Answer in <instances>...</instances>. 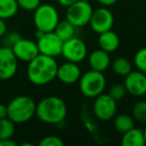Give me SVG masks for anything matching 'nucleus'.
<instances>
[{"instance_id":"nucleus-1","label":"nucleus","mask_w":146,"mask_h":146,"mask_svg":"<svg viewBox=\"0 0 146 146\" xmlns=\"http://www.w3.org/2000/svg\"><path fill=\"white\" fill-rule=\"evenodd\" d=\"M58 64L54 57L38 54L27 66V78L36 86L50 83L56 78Z\"/></svg>"},{"instance_id":"nucleus-2","label":"nucleus","mask_w":146,"mask_h":146,"mask_svg":"<svg viewBox=\"0 0 146 146\" xmlns=\"http://www.w3.org/2000/svg\"><path fill=\"white\" fill-rule=\"evenodd\" d=\"M35 115L43 123L59 124L67 115L66 103L58 96H47L36 104Z\"/></svg>"},{"instance_id":"nucleus-3","label":"nucleus","mask_w":146,"mask_h":146,"mask_svg":"<svg viewBox=\"0 0 146 146\" xmlns=\"http://www.w3.org/2000/svg\"><path fill=\"white\" fill-rule=\"evenodd\" d=\"M8 118L15 124H23L28 122L36 111V103L31 97L20 95L14 97L8 104Z\"/></svg>"},{"instance_id":"nucleus-4","label":"nucleus","mask_w":146,"mask_h":146,"mask_svg":"<svg viewBox=\"0 0 146 146\" xmlns=\"http://www.w3.org/2000/svg\"><path fill=\"white\" fill-rule=\"evenodd\" d=\"M80 92L87 98H95L103 93L106 87V78L103 72L96 70L86 71L79 79Z\"/></svg>"},{"instance_id":"nucleus-5","label":"nucleus","mask_w":146,"mask_h":146,"mask_svg":"<svg viewBox=\"0 0 146 146\" xmlns=\"http://www.w3.org/2000/svg\"><path fill=\"white\" fill-rule=\"evenodd\" d=\"M59 21V13L52 5L40 4L34 10L33 22L37 30L44 33L54 31Z\"/></svg>"},{"instance_id":"nucleus-6","label":"nucleus","mask_w":146,"mask_h":146,"mask_svg":"<svg viewBox=\"0 0 146 146\" xmlns=\"http://www.w3.org/2000/svg\"><path fill=\"white\" fill-rule=\"evenodd\" d=\"M94 9L91 4L85 0H78L67 7L66 19L70 21L76 28L89 24L92 12Z\"/></svg>"},{"instance_id":"nucleus-7","label":"nucleus","mask_w":146,"mask_h":146,"mask_svg":"<svg viewBox=\"0 0 146 146\" xmlns=\"http://www.w3.org/2000/svg\"><path fill=\"white\" fill-rule=\"evenodd\" d=\"M117 110V101L109 94L101 93L95 97L93 103V114L101 121L111 120L115 116Z\"/></svg>"},{"instance_id":"nucleus-8","label":"nucleus","mask_w":146,"mask_h":146,"mask_svg":"<svg viewBox=\"0 0 146 146\" xmlns=\"http://www.w3.org/2000/svg\"><path fill=\"white\" fill-rule=\"evenodd\" d=\"M67 61L82 62L87 56V46L82 39L74 36L63 42L62 54Z\"/></svg>"},{"instance_id":"nucleus-9","label":"nucleus","mask_w":146,"mask_h":146,"mask_svg":"<svg viewBox=\"0 0 146 146\" xmlns=\"http://www.w3.org/2000/svg\"><path fill=\"white\" fill-rule=\"evenodd\" d=\"M37 46L40 54L55 58L62 54L63 41L54 31H51L43 33L39 38H37Z\"/></svg>"},{"instance_id":"nucleus-10","label":"nucleus","mask_w":146,"mask_h":146,"mask_svg":"<svg viewBox=\"0 0 146 146\" xmlns=\"http://www.w3.org/2000/svg\"><path fill=\"white\" fill-rule=\"evenodd\" d=\"M18 59L9 47H0V80H9L16 74Z\"/></svg>"},{"instance_id":"nucleus-11","label":"nucleus","mask_w":146,"mask_h":146,"mask_svg":"<svg viewBox=\"0 0 146 146\" xmlns=\"http://www.w3.org/2000/svg\"><path fill=\"white\" fill-rule=\"evenodd\" d=\"M113 24L114 16L111 11L106 8V6L93 10L89 21V25L95 33L100 34L102 32L110 30Z\"/></svg>"},{"instance_id":"nucleus-12","label":"nucleus","mask_w":146,"mask_h":146,"mask_svg":"<svg viewBox=\"0 0 146 146\" xmlns=\"http://www.w3.org/2000/svg\"><path fill=\"white\" fill-rule=\"evenodd\" d=\"M124 86L126 91L136 97L146 94V74L139 70L131 71L125 76Z\"/></svg>"},{"instance_id":"nucleus-13","label":"nucleus","mask_w":146,"mask_h":146,"mask_svg":"<svg viewBox=\"0 0 146 146\" xmlns=\"http://www.w3.org/2000/svg\"><path fill=\"white\" fill-rule=\"evenodd\" d=\"M11 49L16 58L22 62L29 63L37 55L40 54L38 46H37V42H34L31 39L21 38Z\"/></svg>"},{"instance_id":"nucleus-14","label":"nucleus","mask_w":146,"mask_h":146,"mask_svg":"<svg viewBox=\"0 0 146 146\" xmlns=\"http://www.w3.org/2000/svg\"><path fill=\"white\" fill-rule=\"evenodd\" d=\"M81 69L78 66V63L66 61L61 65H58L56 77L63 84H74L79 81L81 77Z\"/></svg>"},{"instance_id":"nucleus-15","label":"nucleus","mask_w":146,"mask_h":146,"mask_svg":"<svg viewBox=\"0 0 146 146\" xmlns=\"http://www.w3.org/2000/svg\"><path fill=\"white\" fill-rule=\"evenodd\" d=\"M88 64L92 70L104 72L111 64L109 53L101 48L93 50L88 57Z\"/></svg>"},{"instance_id":"nucleus-16","label":"nucleus","mask_w":146,"mask_h":146,"mask_svg":"<svg viewBox=\"0 0 146 146\" xmlns=\"http://www.w3.org/2000/svg\"><path fill=\"white\" fill-rule=\"evenodd\" d=\"M98 44H99V48H101L102 50L111 53L117 50L120 44V40L118 35L110 29L105 32L100 33L98 37Z\"/></svg>"},{"instance_id":"nucleus-17","label":"nucleus","mask_w":146,"mask_h":146,"mask_svg":"<svg viewBox=\"0 0 146 146\" xmlns=\"http://www.w3.org/2000/svg\"><path fill=\"white\" fill-rule=\"evenodd\" d=\"M121 144L123 146H144L145 139H144L143 129L133 127L132 129L123 133Z\"/></svg>"},{"instance_id":"nucleus-18","label":"nucleus","mask_w":146,"mask_h":146,"mask_svg":"<svg viewBox=\"0 0 146 146\" xmlns=\"http://www.w3.org/2000/svg\"><path fill=\"white\" fill-rule=\"evenodd\" d=\"M54 32L57 34V36L64 42L68 39L75 36L76 27L66 19V20L59 21L56 28L54 29Z\"/></svg>"},{"instance_id":"nucleus-19","label":"nucleus","mask_w":146,"mask_h":146,"mask_svg":"<svg viewBox=\"0 0 146 146\" xmlns=\"http://www.w3.org/2000/svg\"><path fill=\"white\" fill-rule=\"evenodd\" d=\"M17 0H0V18L10 19L14 17L18 12Z\"/></svg>"},{"instance_id":"nucleus-20","label":"nucleus","mask_w":146,"mask_h":146,"mask_svg":"<svg viewBox=\"0 0 146 146\" xmlns=\"http://www.w3.org/2000/svg\"><path fill=\"white\" fill-rule=\"evenodd\" d=\"M114 127L119 133H125L128 130L135 127V119L127 114H119L114 118Z\"/></svg>"},{"instance_id":"nucleus-21","label":"nucleus","mask_w":146,"mask_h":146,"mask_svg":"<svg viewBox=\"0 0 146 146\" xmlns=\"http://www.w3.org/2000/svg\"><path fill=\"white\" fill-rule=\"evenodd\" d=\"M112 70L116 75L125 77L132 71V64L125 57H118L112 62Z\"/></svg>"},{"instance_id":"nucleus-22","label":"nucleus","mask_w":146,"mask_h":146,"mask_svg":"<svg viewBox=\"0 0 146 146\" xmlns=\"http://www.w3.org/2000/svg\"><path fill=\"white\" fill-rule=\"evenodd\" d=\"M15 132V123L8 117L0 119V139L12 138Z\"/></svg>"},{"instance_id":"nucleus-23","label":"nucleus","mask_w":146,"mask_h":146,"mask_svg":"<svg viewBox=\"0 0 146 146\" xmlns=\"http://www.w3.org/2000/svg\"><path fill=\"white\" fill-rule=\"evenodd\" d=\"M132 116L140 123H146V101H138L134 104Z\"/></svg>"},{"instance_id":"nucleus-24","label":"nucleus","mask_w":146,"mask_h":146,"mask_svg":"<svg viewBox=\"0 0 146 146\" xmlns=\"http://www.w3.org/2000/svg\"><path fill=\"white\" fill-rule=\"evenodd\" d=\"M133 62L137 70L146 74V47L141 48L135 53Z\"/></svg>"},{"instance_id":"nucleus-25","label":"nucleus","mask_w":146,"mask_h":146,"mask_svg":"<svg viewBox=\"0 0 146 146\" xmlns=\"http://www.w3.org/2000/svg\"><path fill=\"white\" fill-rule=\"evenodd\" d=\"M2 38H3V46L12 48V47L14 46L21 38H22V37H21V35L19 32L14 31V30H11V31H7Z\"/></svg>"},{"instance_id":"nucleus-26","label":"nucleus","mask_w":146,"mask_h":146,"mask_svg":"<svg viewBox=\"0 0 146 146\" xmlns=\"http://www.w3.org/2000/svg\"><path fill=\"white\" fill-rule=\"evenodd\" d=\"M126 93H127V91H126V88L124 86V84H115V85L110 87L109 93L108 94L113 99H115L116 101H119V100L123 99Z\"/></svg>"},{"instance_id":"nucleus-27","label":"nucleus","mask_w":146,"mask_h":146,"mask_svg":"<svg viewBox=\"0 0 146 146\" xmlns=\"http://www.w3.org/2000/svg\"><path fill=\"white\" fill-rule=\"evenodd\" d=\"M64 144L63 140L60 137L55 135H49L42 138L39 141V146H62Z\"/></svg>"},{"instance_id":"nucleus-28","label":"nucleus","mask_w":146,"mask_h":146,"mask_svg":"<svg viewBox=\"0 0 146 146\" xmlns=\"http://www.w3.org/2000/svg\"><path fill=\"white\" fill-rule=\"evenodd\" d=\"M19 8L25 11H34L41 4V0H17Z\"/></svg>"},{"instance_id":"nucleus-29","label":"nucleus","mask_w":146,"mask_h":146,"mask_svg":"<svg viewBox=\"0 0 146 146\" xmlns=\"http://www.w3.org/2000/svg\"><path fill=\"white\" fill-rule=\"evenodd\" d=\"M7 31H8V29H7L6 22H5L4 19L0 18V38L4 36Z\"/></svg>"},{"instance_id":"nucleus-30","label":"nucleus","mask_w":146,"mask_h":146,"mask_svg":"<svg viewBox=\"0 0 146 146\" xmlns=\"http://www.w3.org/2000/svg\"><path fill=\"white\" fill-rule=\"evenodd\" d=\"M8 117V109H7V105L0 103V119L2 118Z\"/></svg>"},{"instance_id":"nucleus-31","label":"nucleus","mask_w":146,"mask_h":146,"mask_svg":"<svg viewBox=\"0 0 146 146\" xmlns=\"http://www.w3.org/2000/svg\"><path fill=\"white\" fill-rule=\"evenodd\" d=\"M0 146H16V142L13 141L12 138L0 139Z\"/></svg>"},{"instance_id":"nucleus-32","label":"nucleus","mask_w":146,"mask_h":146,"mask_svg":"<svg viewBox=\"0 0 146 146\" xmlns=\"http://www.w3.org/2000/svg\"><path fill=\"white\" fill-rule=\"evenodd\" d=\"M76 1H78V0H57V2H58L61 6H64V7L70 6L71 4L75 3Z\"/></svg>"},{"instance_id":"nucleus-33","label":"nucleus","mask_w":146,"mask_h":146,"mask_svg":"<svg viewBox=\"0 0 146 146\" xmlns=\"http://www.w3.org/2000/svg\"><path fill=\"white\" fill-rule=\"evenodd\" d=\"M98 2L100 3L101 5H103V6H111V5H114L116 2H117V0H97Z\"/></svg>"},{"instance_id":"nucleus-34","label":"nucleus","mask_w":146,"mask_h":146,"mask_svg":"<svg viewBox=\"0 0 146 146\" xmlns=\"http://www.w3.org/2000/svg\"><path fill=\"white\" fill-rule=\"evenodd\" d=\"M20 146H33L32 143H28V142H23L20 144Z\"/></svg>"},{"instance_id":"nucleus-35","label":"nucleus","mask_w":146,"mask_h":146,"mask_svg":"<svg viewBox=\"0 0 146 146\" xmlns=\"http://www.w3.org/2000/svg\"><path fill=\"white\" fill-rule=\"evenodd\" d=\"M143 132H144V139H145V145H146V127L143 129Z\"/></svg>"},{"instance_id":"nucleus-36","label":"nucleus","mask_w":146,"mask_h":146,"mask_svg":"<svg viewBox=\"0 0 146 146\" xmlns=\"http://www.w3.org/2000/svg\"><path fill=\"white\" fill-rule=\"evenodd\" d=\"M0 97H1V94H0Z\"/></svg>"}]
</instances>
